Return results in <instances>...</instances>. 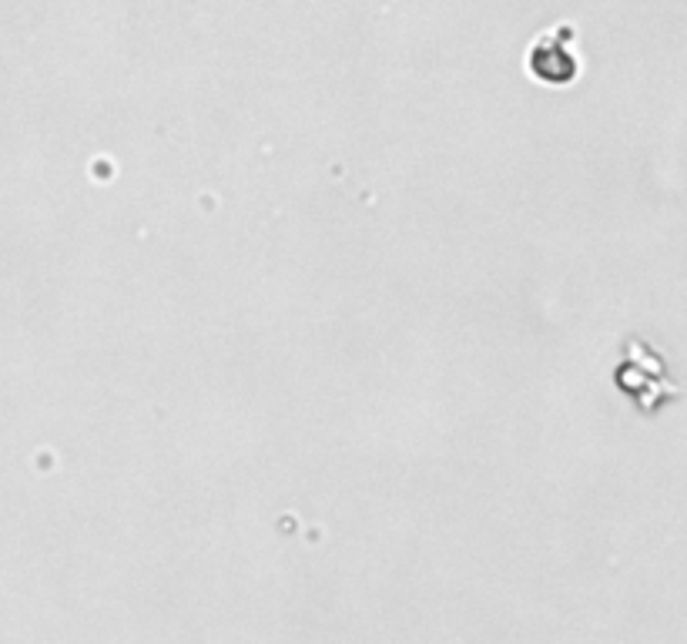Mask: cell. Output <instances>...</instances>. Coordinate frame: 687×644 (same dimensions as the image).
Masks as SVG:
<instances>
[{
  "label": "cell",
  "instance_id": "cell-1",
  "mask_svg": "<svg viewBox=\"0 0 687 644\" xmlns=\"http://www.w3.org/2000/svg\"><path fill=\"white\" fill-rule=\"evenodd\" d=\"M561 34H564V24H561ZM557 31H550V34H540L530 51H527V68L540 78V81H550V85H567L577 68H580V60L574 57V51L561 41Z\"/></svg>",
  "mask_w": 687,
  "mask_h": 644
}]
</instances>
